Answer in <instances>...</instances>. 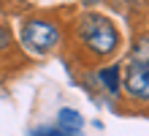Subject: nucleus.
Returning <instances> with one entry per match:
<instances>
[{
    "instance_id": "nucleus-2",
    "label": "nucleus",
    "mask_w": 149,
    "mask_h": 136,
    "mask_svg": "<svg viewBox=\"0 0 149 136\" xmlns=\"http://www.w3.org/2000/svg\"><path fill=\"white\" fill-rule=\"evenodd\" d=\"M22 41H24V47H27V49H33L36 54H41V52H49V49L60 41V30H57L52 22L33 19V22L24 25Z\"/></svg>"
},
{
    "instance_id": "nucleus-1",
    "label": "nucleus",
    "mask_w": 149,
    "mask_h": 136,
    "mask_svg": "<svg viewBox=\"0 0 149 136\" xmlns=\"http://www.w3.org/2000/svg\"><path fill=\"white\" fill-rule=\"evenodd\" d=\"M81 38L95 54H111L117 49V30L106 16H87L81 22Z\"/></svg>"
},
{
    "instance_id": "nucleus-4",
    "label": "nucleus",
    "mask_w": 149,
    "mask_h": 136,
    "mask_svg": "<svg viewBox=\"0 0 149 136\" xmlns=\"http://www.w3.org/2000/svg\"><path fill=\"white\" fill-rule=\"evenodd\" d=\"M81 125H84L81 114L73 112V109H63V112L57 114V128L63 131V133H68V136H79Z\"/></svg>"
},
{
    "instance_id": "nucleus-3",
    "label": "nucleus",
    "mask_w": 149,
    "mask_h": 136,
    "mask_svg": "<svg viewBox=\"0 0 149 136\" xmlns=\"http://www.w3.org/2000/svg\"><path fill=\"white\" fill-rule=\"evenodd\" d=\"M125 90L133 98H149V63H136L127 68Z\"/></svg>"
},
{
    "instance_id": "nucleus-5",
    "label": "nucleus",
    "mask_w": 149,
    "mask_h": 136,
    "mask_svg": "<svg viewBox=\"0 0 149 136\" xmlns=\"http://www.w3.org/2000/svg\"><path fill=\"white\" fill-rule=\"evenodd\" d=\"M98 79L103 82V87H106L109 93H117V90H119V68H117V66L103 68L100 74H98Z\"/></svg>"
}]
</instances>
